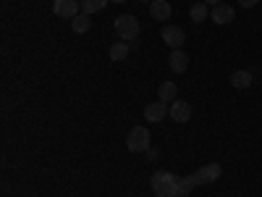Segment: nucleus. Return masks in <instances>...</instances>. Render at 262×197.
Here are the masks:
<instances>
[{
	"mask_svg": "<svg viewBox=\"0 0 262 197\" xmlns=\"http://www.w3.org/2000/svg\"><path fill=\"white\" fill-rule=\"evenodd\" d=\"M90 27H92V21H90V13H79V16H74V18H71V29H74L76 34H84V32H90Z\"/></svg>",
	"mask_w": 262,
	"mask_h": 197,
	"instance_id": "14",
	"label": "nucleus"
},
{
	"mask_svg": "<svg viewBox=\"0 0 262 197\" xmlns=\"http://www.w3.org/2000/svg\"><path fill=\"white\" fill-rule=\"evenodd\" d=\"M196 184H200V182H196L194 173H191V176H181V179H179V192H181V197H184V194H189Z\"/></svg>",
	"mask_w": 262,
	"mask_h": 197,
	"instance_id": "18",
	"label": "nucleus"
},
{
	"mask_svg": "<svg viewBox=\"0 0 262 197\" xmlns=\"http://www.w3.org/2000/svg\"><path fill=\"white\" fill-rule=\"evenodd\" d=\"M79 8H81L79 0H55V3H53V13L55 16H63V18L79 16Z\"/></svg>",
	"mask_w": 262,
	"mask_h": 197,
	"instance_id": "5",
	"label": "nucleus"
},
{
	"mask_svg": "<svg viewBox=\"0 0 262 197\" xmlns=\"http://www.w3.org/2000/svg\"><path fill=\"white\" fill-rule=\"evenodd\" d=\"M113 27H116L118 37H121V40H126V42L139 37V21H137V16H131V13H123V16H118Z\"/></svg>",
	"mask_w": 262,
	"mask_h": 197,
	"instance_id": "2",
	"label": "nucleus"
},
{
	"mask_svg": "<svg viewBox=\"0 0 262 197\" xmlns=\"http://www.w3.org/2000/svg\"><path fill=\"white\" fill-rule=\"evenodd\" d=\"M179 179L181 176H173L170 171H155L152 173V192L158 197H181Z\"/></svg>",
	"mask_w": 262,
	"mask_h": 197,
	"instance_id": "1",
	"label": "nucleus"
},
{
	"mask_svg": "<svg viewBox=\"0 0 262 197\" xmlns=\"http://www.w3.org/2000/svg\"><path fill=\"white\" fill-rule=\"evenodd\" d=\"M168 66H170V71H173V74H184V71L189 69V58H186V53H184V50H173V53L168 55Z\"/></svg>",
	"mask_w": 262,
	"mask_h": 197,
	"instance_id": "9",
	"label": "nucleus"
},
{
	"mask_svg": "<svg viewBox=\"0 0 262 197\" xmlns=\"http://www.w3.org/2000/svg\"><path fill=\"white\" fill-rule=\"evenodd\" d=\"M79 3H81V13H97L111 3V0H79Z\"/></svg>",
	"mask_w": 262,
	"mask_h": 197,
	"instance_id": "17",
	"label": "nucleus"
},
{
	"mask_svg": "<svg viewBox=\"0 0 262 197\" xmlns=\"http://www.w3.org/2000/svg\"><path fill=\"white\" fill-rule=\"evenodd\" d=\"M176 92H179L176 82H163V84L158 87V97H160L163 103H173V100H176Z\"/></svg>",
	"mask_w": 262,
	"mask_h": 197,
	"instance_id": "12",
	"label": "nucleus"
},
{
	"mask_svg": "<svg viewBox=\"0 0 262 197\" xmlns=\"http://www.w3.org/2000/svg\"><path fill=\"white\" fill-rule=\"evenodd\" d=\"M165 116H170V108L163 103V100H155L144 105V121H152V124H160Z\"/></svg>",
	"mask_w": 262,
	"mask_h": 197,
	"instance_id": "4",
	"label": "nucleus"
},
{
	"mask_svg": "<svg viewBox=\"0 0 262 197\" xmlns=\"http://www.w3.org/2000/svg\"><path fill=\"white\" fill-rule=\"evenodd\" d=\"M233 16H236L233 8H231V6H223V3H221V6H215V8L210 11V18L215 21V24H231Z\"/></svg>",
	"mask_w": 262,
	"mask_h": 197,
	"instance_id": "11",
	"label": "nucleus"
},
{
	"mask_svg": "<svg viewBox=\"0 0 262 197\" xmlns=\"http://www.w3.org/2000/svg\"><path fill=\"white\" fill-rule=\"evenodd\" d=\"M189 16H191V21H194V24H202V21L210 16V8H207V3H202V0H200V3H194V6H191V11H189Z\"/></svg>",
	"mask_w": 262,
	"mask_h": 197,
	"instance_id": "15",
	"label": "nucleus"
},
{
	"mask_svg": "<svg viewBox=\"0 0 262 197\" xmlns=\"http://www.w3.org/2000/svg\"><path fill=\"white\" fill-rule=\"evenodd\" d=\"M113 3H126V0H113Z\"/></svg>",
	"mask_w": 262,
	"mask_h": 197,
	"instance_id": "22",
	"label": "nucleus"
},
{
	"mask_svg": "<svg viewBox=\"0 0 262 197\" xmlns=\"http://www.w3.org/2000/svg\"><path fill=\"white\" fill-rule=\"evenodd\" d=\"M231 84L236 87V90H247V87H252V71H233L231 74Z\"/></svg>",
	"mask_w": 262,
	"mask_h": 197,
	"instance_id": "13",
	"label": "nucleus"
},
{
	"mask_svg": "<svg viewBox=\"0 0 262 197\" xmlns=\"http://www.w3.org/2000/svg\"><path fill=\"white\" fill-rule=\"evenodd\" d=\"M139 3H152V0H139Z\"/></svg>",
	"mask_w": 262,
	"mask_h": 197,
	"instance_id": "21",
	"label": "nucleus"
},
{
	"mask_svg": "<svg viewBox=\"0 0 262 197\" xmlns=\"http://www.w3.org/2000/svg\"><path fill=\"white\" fill-rule=\"evenodd\" d=\"M170 119L179 121V124H186L191 119V105L184 103V100H173L170 103Z\"/></svg>",
	"mask_w": 262,
	"mask_h": 197,
	"instance_id": "7",
	"label": "nucleus"
},
{
	"mask_svg": "<svg viewBox=\"0 0 262 197\" xmlns=\"http://www.w3.org/2000/svg\"><path fill=\"white\" fill-rule=\"evenodd\" d=\"M194 176H196L200 184H212L217 176H221V166H217V163H205L200 171L194 173Z\"/></svg>",
	"mask_w": 262,
	"mask_h": 197,
	"instance_id": "8",
	"label": "nucleus"
},
{
	"mask_svg": "<svg viewBox=\"0 0 262 197\" xmlns=\"http://www.w3.org/2000/svg\"><path fill=\"white\" fill-rule=\"evenodd\" d=\"M184 40H186V34L179 27H165L163 29V42H165L168 48H173V50H181L184 48Z\"/></svg>",
	"mask_w": 262,
	"mask_h": 197,
	"instance_id": "6",
	"label": "nucleus"
},
{
	"mask_svg": "<svg viewBox=\"0 0 262 197\" xmlns=\"http://www.w3.org/2000/svg\"><path fill=\"white\" fill-rule=\"evenodd\" d=\"M236 3H238V6H244V8H252V6L259 3V0H236Z\"/></svg>",
	"mask_w": 262,
	"mask_h": 197,
	"instance_id": "19",
	"label": "nucleus"
},
{
	"mask_svg": "<svg viewBox=\"0 0 262 197\" xmlns=\"http://www.w3.org/2000/svg\"><path fill=\"white\" fill-rule=\"evenodd\" d=\"M149 16L155 21H168L170 18V3L168 0H152L149 3Z\"/></svg>",
	"mask_w": 262,
	"mask_h": 197,
	"instance_id": "10",
	"label": "nucleus"
},
{
	"mask_svg": "<svg viewBox=\"0 0 262 197\" xmlns=\"http://www.w3.org/2000/svg\"><path fill=\"white\" fill-rule=\"evenodd\" d=\"M202 3H207V6H221V0H202Z\"/></svg>",
	"mask_w": 262,
	"mask_h": 197,
	"instance_id": "20",
	"label": "nucleus"
},
{
	"mask_svg": "<svg viewBox=\"0 0 262 197\" xmlns=\"http://www.w3.org/2000/svg\"><path fill=\"white\" fill-rule=\"evenodd\" d=\"M128 53H131V45H128L126 40L111 45V58H113V61H123V58H128Z\"/></svg>",
	"mask_w": 262,
	"mask_h": 197,
	"instance_id": "16",
	"label": "nucleus"
},
{
	"mask_svg": "<svg viewBox=\"0 0 262 197\" xmlns=\"http://www.w3.org/2000/svg\"><path fill=\"white\" fill-rule=\"evenodd\" d=\"M126 147L131 152H147L149 150V129L147 126H134L126 137Z\"/></svg>",
	"mask_w": 262,
	"mask_h": 197,
	"instance_id": "3",
	"label": "nucleus"
}]
</instances>
